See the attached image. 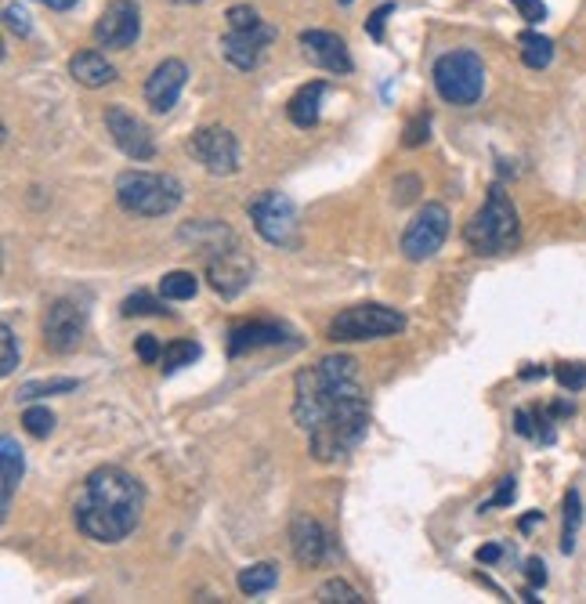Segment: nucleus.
<instances>
[{
	"instance_id": "obj_3",
	"label": "nucleus",
	"mask_w": 586,
	"mask_h": 604,
	"mask_svg": "<svg viewBox=\"0 0 586 604\" xmlns=\"http://www.w3.org/2000/svg\"><path fill=\"white\" fill-rule=\"evenodd\" d=\"M185 236H192L203 246V257H207V279L210 286L221 293V297H239V293L250 286L254 279V261L246 254L239 239L228 232L225 225H214V221H199V225L185 228Z\"/></svg>"
},
{
	"instance_id": "obj_6",
	"label": "nucleus",
	"mask_w": 586,
	"mask_h": 604,
	"mask_svg": "<svg viewBox=\"0 0 586 604\" xmlns=\"http://www.w3.org/2000/svg\"><path fill=\"white\" fill-rule=\"evenodd\" d=\"M435 91L449 105H474L485 91V66L474 51H445L435 62Z\"/></svg>"
},
{
	"instance_id": "obj_19",
	"label": "nucleus",
	"mask_w": 586,
	"mask_h": 604,
	"mask_svg": "<svg viewBox=\"0 0 586 604\" xmlns=\"http://www.w3.org/2000/svg\"><path fill=\"white\" fill-rule=\"evenodd\" d=\"M22 471H26V463H22V449L19 442L11 435L0 438V514L8 518V510H11V500H15V489H19L22 482Z\"/></svg>"
},
{
	"instance_id": "obj_17",
	"label": "nucleus",
	"mask_w": 586,
	"mask_h": 604,
	"mask_svg": "<svg viewBox=\"0 0 586 604\" xmlns=\"http://www.w3.org/2000/svg\"><path fill=\"white\" fill-rule=\"evenodd\" d=\"M290 550L301 565H322V561H330V532L315 518H297L290 525Z\"/></svg>"
},
{
	"instance_id": "obj_22",
	"label": "nucleus",
	"mask_w": 586,
	"mask_h": 604,
	"mask_svg": "<svg viewBox=\"0 0 586 604\" xmlns=\"http://www.w3.org/2000/svg\"><path fill=\"white\" fill-rule=\"evenodd\" d=\"M518 44H521V62L529 69H547L550 62H554V40L543 37V33L525 29L518 37Z\"/></svg>"
},
{
	"instance_id": "obj_4",
	"label": "nucleus",
	"mask_w": 586,
	"mask_h": 604,
	"mask_svg": "<svg viewBox=\"0 0 586 604\" xmlns=\"http://www.w3.org/2000/svg\"><path fill=\"white\" fill-rule=\"evenodd\" d=\"M521 239V225H518V210H514L511 196L503 185H492L489 196H485L482 210L467 221L464 228V243L471 246L474 254H503V250H511L518 246Z\"/></svg>"
},
{
	"instance_id": "obj_18",
	"label": "nucleus",
	"mask_w": 586,
	"mask_h": 604,
	"mask_svg": "<svg viewBox=\"0 0 586 604\" xmlns=\"http://www.w3.org/2000/svg\"><path fill=\"white\" fill-rule=\"evenodd\" d=\"M290 333L275 322H246V326H236L228 333V355L239 359V355H250V351H261V348H279Z\"/></svg>"
},
{
	"instance_id": "obj_42",
	"label": "nucleus",
	"mask_w": 586,
	"mask_h": 604,
	"mask_svg": "<svg viewBox=\"0 0 586 604\" xmlns=\"http://www.w3.org/2000/svg\"><path fill=\"white\" fill-rule=\"evenodd\" d=\"M500 557H503V547H500V543H489V547L478 550V561H482V565H492V561H500Z\"/></svg>"
},
{
	"instance_id": "obj_16",
	"label": "nucleus",
	"mask_w": 586,
	"mask_h": 604,
	"mask_svg": "<svg viewBox=\"0 0 586 604\" xmlns=\"http://www.w3.org/2000/svg\"><path fill=\"white\" fill-rule=\"evenodd\" d=\"M185 84H189V66L181 58H167L152 69V76L145 80V102H149L152 113H171Z\"/></svg>"
},
{
	"instance_id": "obj_21",
	"label": "nucleus",
	"mask_w": 586,
	"mask_h": 604,
	"mask_svg": "<svg viewBox=\"0 0 586 604\" xmlns=\"http://www.w3.org/2000/svg\"><path fill=\"white\" fill-rule=\"evenodd\" d=\"M69 76L84 87H105L116 80V66L98 51H80V55L69 58Z\"/></svg>"
},
{
	"instance_id": "obj_23",
	"label": "nucleus",
	"mask_w": 586,
	"mask_h": 604,
	"mask_svg": "<svg viewBox=\"0 0 586 604\" xmlns=\"http://www.w3.org/2000/svg\"><path fill=\"white\" fill-rule=\"evenodd\" d=\"M279 583V568L268 565V561H261V565H250L239 572V594L246 597H257L265 594V590H272V586Z\"/></svg>"
},
{
	"instance_id": "obj_34",
	"label": "nucleus",
	"mask_w": 586,
	"mask_h": 604,
	"mask_svg": "<svg viewBox=\"0 0 586 604\" xmlns=\"http://www.w3.org/2000/svg\"><path fill=\"white\" fill-rule=\"evenodd\" d=\"M514 496H518V482L514 478H503L500 482V489L492 492V500H485L482 507L478 510H496V507H511L514 503Z\"/></svg>"
},
{
	"instance_id": "obj_38",
	"label": "nucleus",
	"mask_w": 586,
	"mask_h": 604,
	"mask_svg": "<svg viewBox=\"0 0 586 604\" xmlns=\"http://www.w3.org/2000/svg\"><path fill=\"white\" fill-rule=\"evenodd\" d=\"M4 19H8V29H11V33H19V37H29V29H33V26H29V15L19 8V4H11V8L4 11Z\"/></svg>"
},
{
	"instance_id": "obj_2",
	"label": "nucleus",
	"mask_w": 586,
	"mask_h": 604,
	"mask_svg": "<svg viewBox=\"0 0 586 604\" xmlns=\"http://www.w3.org/2000/svg\"><path fill=\"white\" fill-rule=\"evenodd\" d=\"M145 510V489L123 467H98L87 474L84 489L73 503L76 529L95 543H120L127 539Z\"/></svg>"
},
{
	"instance_id": "obj_7",
	"label": "nucleus",
	"mask_w": 586,
	"mask_h": 604,
	"mask_svg": "<svg viewBox=\"0 0 586 604\" xmlns=\"http://www.w3.org/2000/svg\"><path fill=\"white\" fill-rule=\"evenodd\" d=\"M402 330H406V315L398 312V308H388V304H355V308H344L330 322V340L355 344V340L395 337Z\"/></svg>"
},
{
	"instance_id": "obj_37",
	"label": "nucleus",
	"mask_w": 586,
	"mask_h": 604,
	"mask_svg": "<svg viewBox=\"0 0 586 604\" xmlns=\"http://www.w3.org/2000/svg\"><path fill=\"white\" fill-rule=\"evenodd\" d=\"M138 359L142 362H160L163 359V348H160V340L152 337V333H142V337H138Z\"/></svg>"
},
{
	"instance_id": "obj_46",
	"label": "nucleus",
	"mask_w": 586,
	"mask_h": 604,
	"mask_svg": "<svg viewBox=\"0 0 586 604\" xmlns=\"http://www.w3.org/2000/svg\"><path fill=\"white\" fill-rule=\"evenodd\" d=\"M341 4H351V0H341Z\"/></svg>"
},
{
	"instance_id": "obj_14",
	"label": "nucleus",
	"mask_w": 586,
	"mask_h": 604,
	"mask_svg": "<svg viewBox=\"0 0 586 604\" xmlns=\"http://www.w3.org/2000/svg\"><path fill=\"white\" fill-rule=\"evenodd\" d=\"M297 44H301V55L308 58L312 66L326 69V73L348 76L351 69H355L348 44H344V40L337 37V33H326V29H304Z\"/></svg>"
},
{
	"instance_id": "obj_15",
	"label": "nucleus",
	"mask_w": 586,
	"mask_h": 604,
	"mask_svg": "<svg viewBox=\"0 0 586 604\" xmlns=\"http://www.w3.org/2000/svg\"><path fill=\"white\" fill-rule=\"evenodd\" d=\"M275 37H279V29L268 26V22H261V26L254 29H228L225 37H221V55L236 69L250 73V69L261 62V51H265Z\"/></svg>"
},
{
	"instance_id": "obj_44",
	"label": "nucleus",
	"mask_w": 586,
	"mask_h": 604,
	"mask_svg": "<svg viewBox=\"0 0 586 604\" xmlns=\"http://www.w3.org/2000/svg\"><path fill=\"white\" fill-rule=\"evenodd\" d=\"M536 521H543V514H539V510H532V514H525V518H521L518 529H521V532H529L532 525H536Z\"/></svg>"
},
{
	"instance_id": "obj_40",
	"label": "nucleus",
	"mask_w": 586,
	"mask_h": 604,
	"mask_svg": "<svg viewBox=\"0 0 586 604\" xmlns=\"http://www.w3.org/2000/svg\"><path fill=\"white\" fill-rule=\"evenodd\" d=\"M402 142H406L409 149H413V145H420V142H427V116H416V120L409 123L406 138H402Z\"/></svg>"
},
{
	"instance_id": "obj_30",
	"label": "nucleus",
	"mask_w": 586,
	"mask_h": 604,
	"mask_svg": "<svg viewBox=\"0 0 586 604\" xmlns=\"http://www.w3.org/2000/svg\"><path fill=\"white\" fill-rule=\"evenodd\" d=\"M22 424H26V431L33 438H48L51 431H55V416L44 406H29L26 413H22Z\"/></svg>"
},
{
	"instance_id": "obj_20",
	"label": "nucleus",
	"mask_w": 586,
	"mask_h": 604,
	"mask_svg": "<svg viewBox=\"0 0 586 604\" xmlns=\"http://www.w3.org/2000/svg\"><path fill=\"white\" fill-rule=\"evenodd\" d=\"M326 91L330 87L322 84V80H312V84H304L297 95L290 98V105H286V113H290L293 127H301V131H308V127H315L322 116V102H326Z\"/></svg>"
},
{
	"instance_id": "obj_10",
	"label": "nucleus",
	"mask_w": 586,
	"mask_h": 604,
	"mask_svg": "<svg viewBox=\"0 0 586 604\" xmlns=\"http://www.w3.org/2000/svg\"><path fill=\"white\" fill-rule=\"evenodd\" d=\"M445 236H449V210L442 203H427L413 221H409L406 236H402V254L409 261H427L442 250Z\"/></svg>"
},
{
	"instance_id": "obj_26",
	"label": "nucleus",
	"mask_w": 586,
	"mask_h": 604,
	"mask_svg": "<svg viewBox=\"0 0 586 604\" xmlns=\"http://www.w3.org/2000/svg\"><path fill=\"white\" fill-rule=\"evenodd\" d=\"M76 391L73 377H58V380H29L19 387V402H33V398H51V395H69Z\"/></svg>"
},
{
	"instance_id": "obj_13",
	"label": "nucleus",
	"mask_w": 586,
	"mask_h": 604,
	"mask_svg": "<svg viewBox=\"0 0 586 604\" xmlns=\"http://www.w3.org/2000/svg\"><path fill=\"white\" fill-rule=\"evenodd\" d=\"M105 127H109L116 149H120L123 156H131V160H152V156H156L152 131L131 113V109H123V105H109V109H105Z\"/></svg>"
},
{
	"instance_id": "obj_5",
	"label": "nucleus",
	"mask_w": 586,
	"mask_h": 604,
	"mask_svg": "<svg viewBox=\"0 0 586 604\" xmlns=\"http://www.w3.org/2000/svg\"><path fill=\"white\" fill-rule=\"evenodd\" d=\"M116 203L138 218H167L181 203V181L174 174L127 170L116 178Z\"/></svg>"
},
{
	"instance_id": "obj_25",
	"label": "nucleus",
	"mask_w": 586,
	"mask_h": 604,
	"mask_svg": "<svg viewBox=\"0 0 586 604\" xmlns=\"http://www.w3.org/2000/svg\"><path fill=\"white\" fill-rule=\"evenodd\" d=\"M196 290H199V283H196V275L192 272H167L160 279L163 301H192Z\"/></svg>"
},
{
	"instance_id": "obj_12",
	"label": "nucleus",
	"mask_w": 586,
	"mask_h": 604,
	"mask_svg": "<svg viewBox=\"0 0 586 604\" xmlns=\"http://www.w3.org/2000/svg\"><path fill=\"white\" fill-rule=\"evenodd\" d=\"M44 344H48L55 355H69V351L80 348V340H84V308L76 301H55L44 312Z\"/></svg>"
},
{
	"instance_id": "obj_9",
	"label": "nucleus",
	"mask_w": 586,
	"mask_h": 604,
	"mask_svg": "<svg viewBox=\"0 0 586 604\" xmlns=\"http://www.w3.org/2000/svg\"><path fill=\"white\" fill-rule=\"evenodd\" d=\"M189 152L199 167L218 174V178H228L239 170V142L225 127H199L189 138Z\"/></svg>"
},
{
	"instance_id": "obj_31",
	"label": "nucleus",
	"mask_w": 586,
	"mask_h": 604,
	"mask_svg": "<svg viewBox=\"0 0 586 604\" xmlns=\"http://www.w3.org/2000/svg\"><path fill=\"white\" fill-rule=\"evenodd\" d=\"M123 315H127V319H131V315H167V308H163V301L149 297V293H131V297L123 301Z\"/></svg>"
},
{
	"instance_id": "obj_35",
	"label": "nucleus",
	"mask_w": 586,
	"mask_h": 604,
	"mask_svg": "<svg viewBox=\"0 0 586 604\" xmlns=\"http://www.w3.org/2000/svg\"><path fill=\"white\" fill-rule=\"evenodd\" d=\"M514 8H518V15L525 22H532V26H539V22L547 19V4L543 0H511Z\"/></svg>"
},
{
	"instance_id": "obj_39",
	"label": "nucleus",
	"mask_w": 586,
	"mask_h": 604,
	"mask_svg": "<svg viewBox=\"0 0 586 604\" xmlns=\"http://www.w3.org/2000/svg\"><path fill=\"white\" fill-rule=\"evenodd\" d=\"M514 431L521 438H536V416H532V409H518L514 413Z\"/></svg>"
},
{
	"instance_id": "obj_1",
	"label": "nucleus",
	"mask_w": 586,
	"mask_h": 604,
	"mask_svg": "<svg viewBox=\"0 0 586 604\" xmlns=\"http://www.w3.org/2000/svg\"><path fill=\"white\" fill-rule=\"evenodd\" d=\"M293 420L304 427L315 460L355 453L369 431V406L351 355H330L293 377Z\"/></svg>"
},
{
	"instance_id": "obj_43",
	"label": "nucleus",
	"mask_w": 586,
	"mask_h": 604,
	"mask_svg": "<svg viewBox=\"0 0 586 604\" xmlns=\"http://www.w3.org/2000/svg\"><path fill=\"white\" fill-rule=\"evenodd\" d=\"M44 4H48L51 11H69V8H76L80 0H44Z\"/></svg>"
},
{
	"instance_id": "obj_33",
	"label": "nucleus",
	"mask_w": 586,
	"mask_h": 604,
	"mask_svg": "<svg viewBox=\"0 0 586 604\" xmlns=\"http://www.w3.org/2000/svg\"><path fill=\"white\" fill-rule=\"evenodd\" d=\"M261 15H257L250 4H232L228 8V29H254V26H261Z\"/></svg>"
},
{
	"instance_id": "obj_36",
	"label": "nucleus",
	"mask_w": 586,
	"mask_h": 604,
	"mask_svg": "<svg viewBox=\"0 0 586 604\" xmlns=\"http://www.w3.org/2000/svg\"><path fill=\"white\" fill-rule=\"evenodd\" d=\"M388 15H395V4H380V8L366 19V33L377 40V44L384 40V22H388Z\"/></svg>"
},
{
	"instance_id": "obj_24",
	"label": "nucleus",
	"mask_w": 586,
	"mask_h": 604,
	"mask_svg": "<svg viewBox=\"0 0 586 604\" xmlns=\"http://www.w3.org/2000/svg\"><path fill=\"white\" fill-rule=\"evenodd\" d=\"M579 525H583V496L579 489L565 492V529H561V554H572L576 550Z\"/></svg>"
},
{
	"instance_id": "obj_45",
	"label": "nucleus",
	"mask_w": 586,
	"mask_h": 604,
	"mask_svg": "<svg viewBox=\"0 0 586 604\" xmlns=\"http://www.w3.org/2000/svg\"><path fill=\"white\" fill-rule=\"evenodd\" d=\"M174 4H203V0H174Z\"/></svg>"
},
{
	"instance_id": "obj_29",
	"label": "nucleus",
	"mask_w": 586,
	"mask_h": 604,
	"mask_svg": "<svg viewBox=\"0 0 586 604\" xmlns=\"http://www.w3.org/2000/svg\"><path fill=\"white\" fill-rule=\"evenodd\" d=\"M15 366H19V344H15V330L4 322V326H0V373L11 377Z\"/></svg>"
},
{
	"instance_id": "obj_28",
	"label": "nucleus",
	"mask_w": 586,
	"mask_h": 604,
	"mask_svg": "<svg viewBox=\"0 0 586 604\" xmlns=\"http://www.w3.org/2000/svg\"><path fill=\"white\" fill-rule=\"evenodd\" d=\"M315 601L319 604H362L366 597H362L355 586L344 583V579H326V583L315 590Z\"/></svg>"
},
{
	"instance_id": "obj_41",
	"label": "nucleus",
	"mask_w": 586,
	"mask_h": 604,
	"mask_svg": "<svg viewBox=\"0 0 586 604\" xmlns=\"http://www.w3.org/2000/svg\"><path fill=\"white\" fill-rule=\"evenodd\" d=\"M525 576H529L532 586H543V583H547V565H543L539 557H532L529 568H525Z\"/></svg>"
},
{
	"instance_id": "obj_8",
	"label": "nucleus",
	"mask_w": 586,
	"mask_h": 604,
	"mask_svg": "<svg viewBox=\"0 0 586 604\" xmlns=\"http://www.w3.org/2000/svg\"><path fill=\"white\" fill-rule=\"evenodd\" d=\"M250 221H254L257 236L272 246H293L297 243V207L283 192H261L250 199Z\"/></svg>"
},
{
	"instance_id": "obj_27",
	"label": "nucleus",
	"mask_w": 586,
	"mask_h": 604,
	"mask_svg": "<svg viewBox=\"0 0 586 604\" xmlns=\"http://www.w3.org/2000/svg\"><path fill=\"white\" fill-rule=\"evenodd\" d=\"M199 359V344L196 340H171L163 348V373H178L181 366H192Z\"/></svg>"
},
{
	"instance_id": "obj_32",
	"label": "nucleus",
	"mask_w": 586,
	"mask_h": 604,
	"mask_svg": "<svg viewBox=\"0 0 586 604\" xmlns=\"http://www.w3.org/2000/svg\"><path fill=\"white\" fill-rule=\"evenodd\" d=\"M554 377H558V384L565 387V391H583V387H586V366H583V362H561V366L554 369Z\"/></svg>"
},
{
	"instance_id": "obj_11",
	"label": "nucleus",
	"mask_w": 586,
	"mask_h": 604,
	"mask_svg": "<svg viewBox=\"0 0 586 604\" xmlns=\"http://www.w3.org/2000/svg\"><path fill=\"white\" fill-rule=\"evenodd\" d=\"M138 37H142V11H138L134 0H113V4L98 15L95 40L102 48L127 51L138 44Z\"/></svg>"
}]
</instances>
